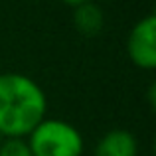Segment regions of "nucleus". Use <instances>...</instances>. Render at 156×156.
<instances>
[{
    "mask_svg": "<svg viewBox=\"0 0 156 156\" xmlns=\"http://www.w3.org/2000/svg\"><path fill=\"white\" fill-rule=\"evenodd\" d=\"M95 156H138V142L130 130L113 129L97 140Z\"/></svg>",
    "mask_w": 156,
    "mask_h": 156,
    "instance_id": "4",
    "label": "nucleus"
},
{
    "mask_svg": "<svg viewBox=\"0 0 156 156\" xmlns=\"http://www.w3.org/2000/svg\"><path fill=\"white\" fill-rule=\"evenodd\" d=\"M73 26L85 38H95L105 28V14L95 2H85L73 8Z\"/></svg>",
    "mask_w": 156,
    "mask_h": 156,
    "instance_id": "5",
    "label": "nucleus"
},
{
    "mask_svg": "<svg viewBox=\"0 0 156 156\" xmlns=\"http://www.w3.org/2000/svg\"><path fill=\"white\" fill-rule=\"evenodd\" d=\"M48 113V97L24 73H0V136L26 138Z\"/></svg>",
    "mask_w": 156,
    "mask_h": 156,
    "instance_id": "1",
    "label": "nucleus"
},
{
    "mask_svg": "<svg viewBox=\"0 0 156 156\" xmlns=\"http://www.w3.org/2000/svg\"><path fill=\"white\" fill-rule=\"evenodd\" d=\"M0 156H32L26 138H2Z\"/></svg>",
    "mask_w": 156,
    "mask_h": 156,
    "instance_id": "6",
    "label": "nucleus"
},
{
    "mask_svg": "<svg viewBox=\"0 0 156 156\" xmlns=\"http://www.w3.org/2000/svg\"><path fill=\"white\" fill-rule=\"evenodd\" d=\"M126 53L136 67L152 71L156 67V16L140 18L129 32Z\"/></svg>",
    "mask_w": 156,
    "mask_h": 156,
    "instance_id": "3",
    "label": "nucleus"
},
{
    "mask_svg": "<svg viewBox=\"0 0 156 156\" xmlns=\"http://www.w3.org/2000/svg\"><path fill=\"white\" fill-rule=\"evenodd\" d=\"M61 2L71 6V8H75V6H81V4H85V2H91V0H61Z\"/></svg>",
    "mask_w": 156,
    "mask_h": 156,
    "instance_id": "7",
    "label": "nucleus"
},
{
    "mask_svg": "<svg viewBox=\"0 0 156 156\" xmlns=\"http://www.w3.org/2000/svg\"><path fill=\"white\" fill-rule=\"evenodd\" d=\"M32 156H83L85 140L75 125L61 119H42L26 136Z\"/></svg>",
    "mask_w": 156,
    "mask_h": 156,
    "instance_id": "2",
    "label": "nucleus"
}]
</instances>
